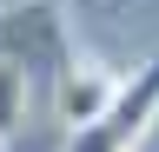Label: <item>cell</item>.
<instances>
[{"label": "cell", "mask_w": 159, "mask_h": 152, "mask_svg": "<svg viewBox=\"0 0 159 152\" xmlns=\"http://www.w3.org/2000/svg\"><path fill=\"white\" fill-rule=\"evenodd\" d=\"M152 119H159V53L133 66V80L113 86L106 112H99L93 126H80L73 139H66V152H133L139 139H146Z\"/></svg>", "instance_id": "1"}, {"label": "cell", "mask_w": 159, "mask_h": 152, "mask_svg": "<svg viewBox=\"0 0 159 152\" xmlns=\"http://www.w3.org/2000/svg\"><path fill=\"white\" fill-rule=\"evenodd\" d=\"M113 73L106 66H73V73H60V119H66L73 132L80 126H93L99 112H106V99H113Z\"/></svg>", "instance_id": "2"}, {"label": "cell", "mask_w": 159, "mask_h": 152, "mask_svg": "<svg viewBox=\"0 0 159 152\" xmlns=\"http://www.w3.org/2000/svg\"><path fill=\"white\" fill-rule=\"evenodd\" d=\"M27 106H33V86H27V73H20L13 60H0V139H13V132H20Z\"/></svg>", "instance_id": "3"}]
</instances>
